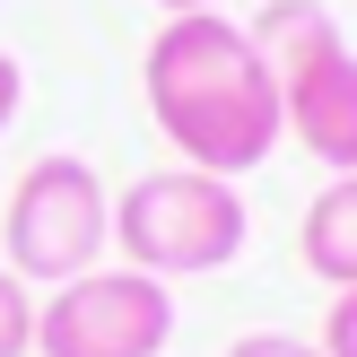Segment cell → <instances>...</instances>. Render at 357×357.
<instances>
[{
    "instance_id": "6da1fadb",
    "label": "cell",
    "mask_w": 357,
    "mask_h": 357,
    "mask_svg": "<svg viewBox=\"0 0 357 357\" xmlns=\"http://www.w3.org/2000/svg\"><path fill=\"white\" fill-rule=\"evenodd\" d=\"M139 96H149V122L166 131V149L227 183L271 166V149L288 139L271 52L227 9H174L139 52Z\"/></svg>"
},
{
    "instance_id": "277c9868",
    "label": "cell",
    "mask_w": 357,
    "mask_h": 357,
    "mask_svg": "<svg viewBox=\"0 0 357 357\" xmlns=\"http://www.w3.org/2000/svg\"><path fill=\"white\" fill-rule=\"evenodd\" d=\"M105 244H114V201H105V174L87 157L52 149L35 157L9 183V209H0V253L26 288H61V279L96 271Z\"/></svg>"
},
{
    "instance_id": "8fae6325",
    "label": "cell",
    "mask_w": 357,
    "mask_h": 357,
    "mask_svg": "<svg viewBox=\"0 0 357 357\" xmlns=\"http://www.w3.org/2000/svg\"><path fill=\"white\" fill-rule=\"evenodd\" d=\"M157 9H166V17H174V9H218V0H157Z\"/></svg>"
},
{
    "instance_id": "7a4b0ae2",
    "label": "cell",
    "mask_w": 357,
    "mask_h": 357,
    "mask_svg": "<svg viewBox=\"0 0 357 357\" xmlns=\"http://www.w3.org/2000/svg\"><path fill=\"white\" fill-rule=\"evenodd\" d=\"M253 244V218H244V192L227 174L201 166H157L139 183H122L114 201V253L149 279H209Z\"/></svg>"
},
{
    "instance_id": "30bf717a",
    "label": "cell",
    "mask_w": 357,
    "mask_h": 357,
    "mask_svg": "<svg viewBox=\"0 0 357 357\" xmlns=\"http://www.w3.org/2000/svg\"><path fill=\"white\" fill-rule=\"evenodd\" d=\"M17 105H26V70H17V52H0V139H9Z\"/></svg>"
},
{
    "instance_id": "8992f818",
    "label": "cell",
    "mask_w": 357,
    "mask_h": 357,
    "mask_svg": "<svg viewBox=\"0 0 357 357\" xmlns=\"http://www.w3.org/2000/svg\"><path fill=\"white\" fill-rule=\"evenodd\" d=\"M296 253L323 288H357V174H331L314 192L305 227H296Z\"/></svg>"
},
{
    "instance_id": "52a82bcc",
    "label": "cell",
    "mask_w": 357,
    "mask_h": 357,
    "mask_svg": "<svg viewBox=\"0 0 357 357\" xmlns=\"http://www.w3.org/2000/svg\"><path fill=\"white\" fill-rule=\"evenodd\" d=\"M0 357H35V288L0 261Z\"/></svg>"
},
{
    "instance_id": "5b68a950",
    "label": "cell",
    "mask_w": 357,
    "mask_h": 357,
    "mask_svg": "<svg viewBox=\"0 0 357 357\" xmlns=\"http://www.w3.org/2000/svg\"><path fill=\"white\" fill-rule=\"evenodd\" d=\"M174 340V288L131 261L79 271L35 305V357H166Z\"/></svg>"
},
{
    "instance_id": "ba28073f",
    "label": "cell",
    "mask_w": 357,
    "mask_h": 357,
    "mask_svg": "<svg viewBox=\"0 0 357 357\" xmlns=\"http://www.w3.org/2000/svg\"><path fill=\"white\" fill-rule=\"evenodd\" d=\"M323 357H357V288H331V314H323Z\"/></svg>"
},
{
    "instance_id": "3957f363",
    "label": "cell",
    "mask_w": 357,
    "mask_h": 357,
    "mask_svg": "<svg viewBox=\"0 0 357 357\" xmlns=\"http://www.w3.org/2000/svg\"><path fill=\"white\" fill-rule=\"evenodd\" d=\"M253 44L271 52L279 122L331 174H357V52L323 0H271L253 17Z\"/></svg>"
},
{
    "instance_id": "9c48e42d",
    "label": "cell",
    "mask_w": 357,
    "mask_h": 357,
    "mask_svg": "<svg viewBox=\"0 0 357 357\" xmlns=\"http://www.w3.org/2000/svg\"><path fill=\"white\" fill-rule=\"evenodd\" d=\"M227 357H323V340H296V331H244Z\"/></svg>"
}]
</instances>
